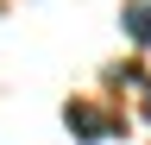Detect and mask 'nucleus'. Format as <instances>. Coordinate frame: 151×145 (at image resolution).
Returning <instances> with one entry per match:
<instances>
[{
	"label": "nucleus",
	"mask_w": 151,
	"mask_h": 145,
	"mask_svg": "<svg viewBox=\"0 0 151 145\" xmlns=\"http://www.w3.org/2000/svg\"><path fill=\"white\" fill-rule=\"evenodd\" d=\"M120 25H126L132 44H151V0H126V6H120Z\"/></svg>",
	"instance_id": "2"
},
{
	"label": "nucleus",
	"mask_w": 151,
	"mask_h": 145,
	"mask_svg": "<svg viewBox=\"0 0 151 145\" xmlns=\"http://www.w3.org/2000/svg\"><path fill=\"white\" fill-rule=\"evenodd\" d=\"M145 120H151V82H145Z\"/></svg>",
	"instance_id": "3"
},
{
	"label": "nucleus",
	"mask_w": 151,
	"mask_h": 145,
	"mask_svg": "<svg viewBox=\"0 0 151 145\" xmlns=\"http://www.w3.org/2000/svg\"><path fill=\"white\" fill-rule=\"evenodd\" d=\"M63 120H69V133H76V139H107V133H120V126H107V120L94 114V107H82V101H69V107H63Z\"/></svg>",
	"instance_id": "1"
}]
</instances>
